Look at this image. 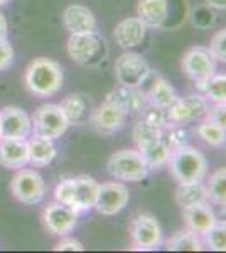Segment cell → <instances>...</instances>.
I'll list each match as a JSON object with an SVG mask.
<instances>
[{
	"instance_id": "7402d4cb",
	"label": "cell",
	"mask_w": 226,
	"mask_h": 253,
	"mask_svg": "<svg viewBox=\"0 0 226 253\" xmlns=\"http://www.w3.org/2000/svg\"><path fill=\"white\" fill-rule=\"evenodd\" d=\"M184 219H186L187 230L203 236L209 228L215 224L216 214H215V211L211 210V206L204 201V203H199V205L184 208Z\"/></svg>"
},
{
	"instance_id": "e0dca14e",
	"label": "cell",
	"mask_w": 226,
	"mask_h": 253,
	"mask_svg": "<svg viewBox=\"0 0 226 253\" xmlns=\"http://www.w3.org/2000/svg\"><path fill=\"white\" fill-rule=\"evenodd\" d=\"M63 22L71 34H86L96 31V19L88 7L71 3L64 9Z\"/></svg>"
},
{
	"instance_id": "e575fe53",
	"label": "cell",
	"mask_w": 226,
	"mask_h": 253,
	"mask_svg": "<svg viewBox=\"0 0 226 253\" xmlns=\"http://www.w3.org/2000/svg\"><path fill=\"white\" fill-rule=\"evenodd\" d=\"M209 51L215 56L216 61H226V31H218L211 38V44H209Z\"/></svg>"
},
{
	"instance_id": "d590c367",
	"label": "cell",
	"mask_w": 226,
	"mask_h": 253,
	"mask_svg": "<svg viewBox=\"0 0 226 253\" xmlns=\"http://www.w3.org/2000/svg\"><path fill=\"white\" fill-rule=\"evenodd\" d=\"M14 63V47L7 38H0V71L7 69Z\"/></svg>"
},
{
	"instance_id": "44dd1931",
	"label": "cell",
	"mask_w": 226,
	"mask_h": 253,
	"mask_svg": "<svg viewBox=\"0 0 226 253\" xmlns=\"http://www.w3.org/2000/svg\"><path fill=\"white\" fill-rule=\"evenodd\" d=\"M137 17L145 27H164L169 19V0H138Z\"/></svg>"
},
{
	"instance_id": "4fadbf2b",
	"label": "cell",
	"mask_w": 226,
	"mask_h": 253,
	"mask_svg": "<svg viewBox=\"0 0 226 253\" xmlns=\"http://www.w3.org/2000/svg\"><path fill=\"white\" fill-rule=\"evenodd\" d=\"M43 219L51 235L66 236L75 230L78 214L69 206L54 201L46 206V210L43 213Z\"/></svg>"
},
{
	"instance_id": "4dcf8cb0",
	"label": "cell",
	"mask_w": 226,
	"mask_h": 253,
	"mask_svg": "<svg viewBox=\"0 0 226 253\" xmlns=\"http://www.w3.org/2000/svg\"><path fill=\"white\" fill-rule=\"evenodd\" d=\"M198 137L201 138L203 142H206L208 145H213V147H221L225 145V140H226V130L225 126H220L216 124L209 120H204L203 124L198 126Z\"/></svg>"
},
{
	"instance_id": "4316f807",
	"label": "cell",
	"mask_w": 226,
	"mask_h": 253,
	"mask_svg": "<svg viewBox=\"0 0 226 253\" xmlns=\"http://www.w3.org/2000/svg\"><path fill=\"white\" fill-rule=\"evenodd\" d=\"M166 247L171 252H199L203 250V242H201L199 235L187 230V231H178V233L172 235L167 240Z\"/></svg>"
},
{
	"instance_id": "cb8c5ba5",
	"label": "cell",
	"mask_w": 226,
	"mask_h": 253,
	"mask_svg": "<svg viewBox=\"0 0 226 253\" xmlns=\"http://www.w3.org/2000/svg\"><path fill=\"white\" fill-rule=\"evenodd\" d=\"M61 110H63L64 117H66L69 125H81L86 122L88 118V100H86L85 95L81 93H73V95H68L61 101Z\"/></svg>"
},
{
	"instance_id": "1f68e13d",
	"label": "cell",
	"mask_w": 226,
	"mask_h": 253,
	"mask_svg": "<svg viewBox=\"0 0 226 253\" xmlns=\"http://www.w3.org/2000/svg\"><path fill=\"white\" fill-rule=\"evenodd\" d=\"M204 243L215 252H225L226 250V224L225 221H215L211 228L203 235Z\"/></svg>"
},
{
	"instance_id": "d4e9b609",
	"label": "cell",
	"mask_w": 226,
	"mask_h": 253,
	"mask_svg": "<svg viewBox=\"0 0 226 253\" xmlns=\"http://www.w3.org/2000/svg\"><path fill=\"white\" fill-rule=\"evenodd\" d=\"M147 103L155 105L159 108H169L176 100H178V93L172 88V84L164 78H155L154 84L147 93Z\"/></svg>"
},
{
	"instance_id": "5bb4252c",
	"label": "cell",
	"mask_w": 226,
	"mask_h": 253,
	"mask_svg": "<svg viewBox=\"0 0 226 253\" xmlns=\"http://www.w3.org/2000/svg\"><path fill=\"white\" fill-rule=\"evenodd\" d=\"M0 132L3 138H27L32 132L31 117L19 107L0 110Z\"/></svg>"
},
{
	"instance_id": "8d00e7d4",
	"label": "cell",
	"mask_w": 226,
	"mask_h": 253,
	"mask_svg": "<svg viewBox=\"0 0 226 253\" xmlns=\"http://www.w3.org/2000/svg\"><path fill=\"white\" fill-rule=\"evenodd\" d=\"M204 115H206V120L213 122V124H216L220 126H225V128H226V108H225V103H215L213 107H208Z\"/></svg>"
},
{
	"instance_id": "ba28073f",
	"label": "cell",
	"mask_w": 226,
	"mask_h": 253,
	"mask_svg": "<svg viewBox=\"0 0 226 253\" xmlns=\"http://www.w3.org/2000/svg\"><path fill=\"white\" fill-rule=\"evenodd\" d=\"M150 75L145 58L137 52H123L115 61V76L122 86L140 88Z\"/></svg>"
},
{
	"instance_id": "484cf974",
	"label": "cell",
	"mask_w": 226,
	"mask_h": 253,
	"mask_svg": "<svg viewBox=\"0 0 226 253\" xmlns=\"http://www.w3.org/2000/svg\"><path fill=\"white\" fill-rule=\"evenodd\" d=\"M176 201L182 208H189L199 205V203L208 201L206 198V187L203 182H186V184H179L178 191H176Z\"/></svg>"
},
{
	"instance_id": "ffe728a7",
	"label": "cell",
	"mask_w": 226,
	"mask_h": 253,
	"mask_svg": "<svg viewBox=\"0 0 226 253\" xmlns=\"http://www.w3.org/2000/svg\"><path fill=\"white\" fill-rule=\"evenodd\" d=\"M106 101L120 107L123 112L129 113H140L142 108L147 105V96L145 93L140 91L138 88H129V86H118L113 91L108 93Z\"/></svg>"
},
{
	"instance_id": "d6986e66",
	"label": "cell",
	"mask_w": 226,
	"mask_h": 253,
	"mask_svg": "<svg viewBox=\"0 0 226 253\" xmlns=\"http://www.w3.org/2000/svg\"><path fill=\"white\" fill-rule=\"evenodd\" d=\"M75 182H76V193H75V201L71 205V210L76 214H83L94 208L100 184L94 181L91 175H86V174H81L75 177Z\"/></svg>"
},
{
	"instance_id": "ac0fdd59",
	"label": "cell",
	"mask_w": 226,
	"mask_h": 253,
	"mask_svg": "<svg viewBox=\"0 0 226 253\" xmlns=\"http://www.w3.org/2000/svg\"><path fill=\"white\" fill-rule=\"evenodd\" d=\"M26 164H29L26 138H0V166L20 169Z\"/></svg>"
},
{
	"instance_id": "9a60e30c",
	"label": "cell",
	"mask_w": 226,
	"mask_h": 253,
	"mask_svg": "<svg viewBox=\"0 0 226 253\" xmlns=\"http://www.w3.org/2000/svg\"><path fill=\"white\" fill-rule=\"evenodd\" d=\"M127 120V113L123 112L120 107L105 101L100 105L91 115V125L98 133L103 135H112V133L118 132Z\"/></svg>"
},
{
	"instance_id": "603a6c76",
	"label": "cell",
	"mask_w": 226,
	"mask_h": 253,
	"mask_svg": "<svg viewBox=\"0 0 226 253\" xmlns=\"http://www.w3.org/2000/svg\"><path fill=\"white\" fill-rule=\"evenodd\" d=\"M29 162L36 167H46L56 159V145L52 140L39 135H32L27 140Z\"/></svg>"
},
{
	"instance_id": "277c9868",
	"label": "cell",
	"mask_w": 226,
	"mask_h": 253,
	"mask_svg": "<svg viewBox=\"0 0 226 253\" xmlns=\"http://www.w3.org/2000/svg\"><path fill=\"white\" fill-rule=\"evenodd\" d=\"M134 140L137 144V150L145 159L149 169H160L167 166L171 150L164 144L159 128H152L142 120H138L134 128Z\"/></svg>"
},
{
	"instance_id": "52a82bcc",
	"label": "cell",
	"mask_w": 226,
	"mask_h": 253,
	"mask_svg": "<svg viewBox=\"0 0 226 253\" xmlns=\"http://www.w3.org/2000/svg\"><path fill=\"white\" fill-rule=\"evenodd\" d=\"M10 191L17 201L24 203L27 206L39 205L46 194V184L39 172L34 169H22L12 177Z\"/></svg>"
},
{
	"instance_id": "b9f144b4",
	"label": "cell",
	"mask_w": 226,
	"mask_h": 253,
	"mask_svg": "<svg viewBox=\"0 0 226 253\" xmlns=\"http://www.w3.org/2000/svg\"><path fill=\"white\" fill-rule=\"evenodd\" d=\"M0 138H2V132H0Z\"/></svg>"
},
{
	"instance_id": "5b68a950",
	"label": "cell",
	"mask_w": 226,
	"mask_h": 253,
	"mask_svg": "<svg viewBox=\"0 0 226 253\" xmlns=\"http://www.w3.org/2000/svg\"><path fill=\"white\" fill-rule=\"evenodd\" d=\"M108 170L115 179L138 182L149 175V166L138 150L122 149L108 159Z\"/></svg>"
},
{
	"instance_id": "3957f363",
	"label": "cell",
	"mask_w": 226,
	"mask_h": 253,
	"mask_svg": "<svg viewBox=\"0 0 226 253\" xmlns=\"http://www.w3.org/2000/svg\"><path fill=\"white\" fill-rule=\"evenodd\" d=\"M68 54L81 66L94 68L106 59L108 46L96 31L86 34H71L68 41Z\"/></svg>"
},
{
	"instance_id": "6da1fadb",
	"label": "cell",
	"mask_w": 226,
	"mask_h": 253,
	"mask_svg": "<svg viewBox=\"0 0 226 253\" xmlns=\"http://www.w3.org/2000/svg\"><path fill=\"white\" fill-rule=\"evenodd\" d=\"M26 86L41 98L56 95L63 86V68L49 58L34 59L26 69Z\"/></svg>"
},
{
	"instance_id": "f35d334b",
	"label": "cell",
	"mask_w": 226,
	"mask_h": 253,
	"mask_svg": "<svg viewBox=\"0 0 226 253\" xmlns=\"http://www.w3.org/2000/svg\"><path fill=\"white\" fill-rule=\"evenodd\" d=\"M206 3L216 10H225L226 7V0H206Z\"/></svg>"
},
{
	"instance_id": "8fae6325",
	"label": "cell",
	"mask_w": 226,
	"mask_h": 253,
	"mask_svg": "<svg viewBox=\"0 0 226 253\" xmlns=\"http://www.w3.org/2000/svg\"><path fill=\"white\" fill-rule=\"evenodd\" d=\"M208 110V100L201 93H194V95L182 96L174 101L169 108H166L167 120L171 124H191V122L198 120L206 113Z\"/></svg>"
},
{
	"instance_id": "74e56055",
	"label": "cell",
	"mask_w": 226,
	"mask_h": 253,
	"mask_svg": "<svg viewBox=\"0 0 226 253\" xmlns=\"http://www.w3.org/2000/svg\"><path fill=\"white\" fill-rule=\"evenodd\" d=\"M54 250L56 252H83L85 247L81 245V242H78L75 238H64L56 243Z\"/></svg>"
},
{
	"instance_id": "60d3db41",
	"label": "cell",
	"mask_w": 226,
	"mask_h": 253,
	"mask_svg": "<svg viewBox=\"0 0 226 253\" xmlns=\"http://www.w3.org/2000/svg\"><path fill=\"white\" fill-rule=\"evenodd\" d=\"M9 0H0V5H3V3H7Z\"/></svg>"
},
{
	"instance_id": "30bf717a",
	"label": "cell",
	"mask_w": 226,
	"mask_h": 253,
	"mask_svg": "<svg viewBox=\"0 0 226 253\" xmlns=\"http://www.w3.org/2000/svg\"><path fill=\"white\" fill-rule=\"evenodd\" d=\"M130 236L135 250H155L162 245V228L149 213H140L132 219Z\"/></svg>"
},
{
	"instance_id": "8992f818",
	"label": "cell",
	"mask_w": 226,
	"mask_h": 253,
	"mask_svg": "<svg viewBox=\"0 0 226 253\" xmlns=\"http://www.w3.org/2000/svg\"><path fill=\"white\" fill-rule=\"evenodd\" d=\"M31 120L34 135L49 138V140L59 138L69 128V124L59 105H41L34 112V118H31Z\"/></svg>"
},
{
	"instance_id": "2e32d148",
	"label": "cell",
	"mask_w": 226,
	"mask_h": 253,
	"mask_svg": "<svg viewBox=\"0 0 226 253\" xmlns=\"http://www.w3.org/2000/svg\"><path fill=\"white\" fill-rule=\"evenodd\" d=\"M147 27L138 17H129L123 19L122 22L117 24L113 31V39L123 49H132L140 46L145 39Z\"/></svg>"
},
{
	"instance_id": "9c48e42d",
	"label": "cell",
	"mask_w": 226,
	"mask_h": 253,
	"mask_svg": "<svg viewBox=\"0 0 226 253\" xmlns=\"http://www.w3.org/2000/svg\"><path fill=\"white\" fill-rule=\"evenodd\" d=\"M216 63L218 61L208 47L196 46L186 51L182 58V69L194 81L198 89H201L203 84L216 73Z\"/></svg>"
},
{
	"instance_id": "7c38bea8",
	"label": "cell",
	"mask_w": 226,
	"mask_h": 253,
	"mask_svg": "<svg viewBox=\"0 0 226 253\" xmlns=\"http://www.w3.org/2000/svg\"><path fill=\"white\" fill-rule=\"evenodd\" d=\"M129 199L130 193L125 184L117 181L103 182L98 187V198L96 203H94V208L98 210V213L105 216H113L120 213L123 208L127 206Z\"/></svg>"
},
{
	"instance_id": "d6a6232c",
	"label": "cell",
	"mask_w": 226,
	"mask_h": 253,
	"mask_svg": "<svg viewBox=\"0 0 226 253\" xmlns=\"http://www.w3.org/2000/svg\"><path fill=\"white\" fill-rule=\"evenodd\" d=\"M140 113H142L140 120L143 122V124H147L149 126H152V128L162 130L164 126L169 124V120H167V115H166V110L155 107V105L147 103L145 107L142 108Z\"/></svg>"
},
{
	"instance_id": "f1b7e54d",
	"label": "cell",
	"mask_w": 226,
	"mask_h": 253,
	"mask_svg": "<svg viewBox=\"0 0 226 253\" xmlns=\"http://www.w3.org/2000/svg\"><path fill=\"white\" fill-rule=\"evenodd\" d=\"M201 95L213 103H225L226 100V76L225 75H213L203 88L199 89Z\"/></svg>"
},
{
	"instance_id": "83f0119b",
	"label": "cell",
	"mask_w": 226,
	"mask_h": 253,
	"mask_svg": "<svg viewBox=\"0 0 226 253\" xmlns=\"http://www.w3.org/2000/svg\"><path fill=\"white\" fill-rule=\"evenodd\" d=\"M206 198L218 206L226 205V169H218L209 177L206 186Z\"/></svg>"
},
{
	"instance_id": "7a4b0ae2",
	"label": "cell",
	"mask_w": 226,
	"mask_h": 253,
	"mask_svg": "<svg viewBox=\"0 0 226 253\" xmlns=\"http://www.w3.org/2000/svg\"><path fill=\"white\" fill-rule=\"evenodd\" d=\"M171 174L179 184L186 182H203L208 174V161L194 147H179L172 150L167 159Z\"/></svg>"
},
{
	"instance_id": "836d02e7",
	"label": "cell",
	"mask_w": 226,
	"mask_h": 253,
	"mask_svg": "<svg viewBox=\"0 0 226 253\" xmlns=\"http://www.w3.org/2000/svg\"><path fill=\"white\" fill-rule=\"evenodd\" d=\"M75 193H76V182H75V177L71 179H64L61 181L59 184L56 186L54 189V199L57 203H63L71 208L73 201H75Z\"/></svg>"
},
{
	"instance_id": "ab89813d",
	"label": "cell",
	"mask_w": 226,
	"mask_h": 253,
	"mask_svg": "<svg viewBox=\"0 0 226 253\" xmlns=\"http://www.w3.org/2000/svg\"><path fill=\"white\" fill-rule=\"evenodd\" d=\"M7 31H9V27H7V20L3 17V14L0 12V38H7Z\"/></svg>"
},
{
	"instance_id": "f546056e",
	"label": "cell",
	"mask_w": 226,
	"mask_h": 253,
	"mask_svg": "<svg viewBox=\"0 0 226 253\" xmlns=\"http://www.w3.org/2000/svg\"><path fill=\"white\" fill-rule=\"evenodd\" d=\"M160 133H162L164 144L167 145V149H169L171 152H172V150H176V149H179V147L187 145V142H189L187 130L184 128L182 125H179V124H171V122H169V124L160 130Z\"/></svg>"
}]
</instances>
